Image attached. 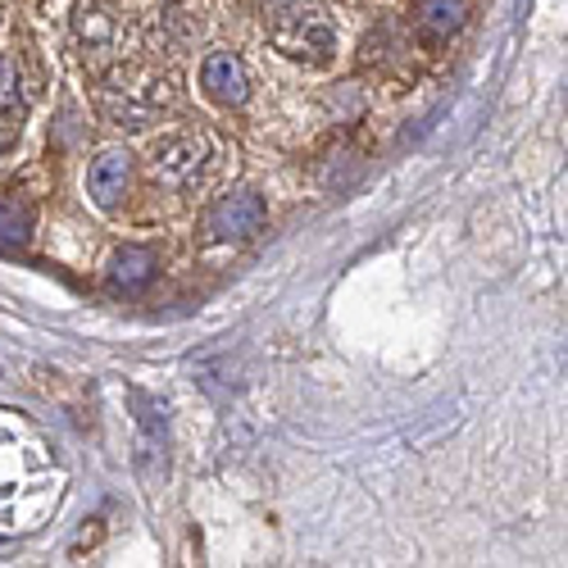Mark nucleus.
I'll list each match as a JSON object with an SVG mask.
<instances>
[{
	"instance_id": "f257e3e1",
	"label": "nucleus",
	"mask_w": 568,
	"mask_h": 568,
	"mask_svg": "<svg viewBox=\"0 0 568 568\" xmlns=\"http://www.w3.org/2000/svg\"><path fill=\"white\" fill-rule=\"evenodd\" d=\"M274 46L291 59H305V65H327L337 50V23L318 0L305 5H287L274 23Z\"/></svg>"
},
{
	"instance_id": "f03ea898",
	"label": "nucleus",
	"mask_w": 568,
	"mask_h": 568,
	"mask_svg": "<svg viewBox=\"0 0 568 568\" xmlns=\"http://www.w3.org/2000/svg\"><path fill=\"white\" fill-rule=\"evenodd\" d=\"M164 96H169V92H164V78L128 69V73H114V78L105 82L101 105H105V114L114 118L118 128L141 132V128H151V118L160 114Z\"/></svg>"
},
{
	"instance_id": "7ed1b4c3",
	"label": "nucleus",
	"mask_w": 568,
	"mask_h": 568,
	"mask_svg": "<svg viewBox=\"0 0 568 568\" xmlns=\"http://www.w3.org/2000/svg\"><path fill=\"white\" fill-rule=\"evenodd\" d=\"M209 160V146L205 137H192V132H177V137H164L151 155V177L164 187V192H187L200 169Z\"/></svg>"
},
{
	"instance_id": "20e7f679",
	"label": "nucleus",
	"mask_w": 568,
	"mask_h": 568,
	"mask_svg": "<svg viewBox=\"0 0 568 568\" xmlns=\"http://www.w3.org/2000/svg\"><path fill=\"white\" fill-rule=\"evenodd\" d=\"M264 200L255 192H236L223 196L215 209L205 215V236L209 242H251V236L264 228Z\"/></svg>"
},
{
	"instance_id": "39448f33",
	"label": "nucleus",
	"mask_w": 568,
	"mask_h": 568,
	"mask_svg": "<svg viewBox=\"0 0 568 568\" xmlns=\"http://www.w3.org/2000/svg\"><path fill=\"white\" fill-rule=\"evenodd\" d=\"M200 86H205V96L215 101V105H246L251 96V78H246V65L236 55L228 50H215L205 59V69H200Z\"/></svg>"
},
{
	"instance_id": "423d86ee",
	"label": "nucleus",
	"mask_w": 568,
	"mask_h": 568,
	"mask_svg": "<svg viewBox=\"0 0 568 568\" xmlns=\"http://www.w3.org/2000/svg\"><path fill=\"white\" fill-rule=\"evenodd\" d=\"M128 177H132V155L128 151H101L86 169V196H92L101 209H114L128 192Z\"/></svg>"
},
{
	"instance_id": "0eeeda50",
	"label": "nucleus",
	"mask_w": 568,
	"mask_h": 568,
	"mask_svg": "<svg viewBox=\"0 0 568 568\" xmlns=\"http://www.w3.org/2000/svg\"><path fill=\"white\" fill-rule=\"evenodd\" d=\"M155 255L146 251V246H124V251H114V259H109V287L114 291H141V287H151V278H155Z\"/></svg>"
},
{
	"instance_id": "6e6552de",
	"label": "nucleus",
	"mask_w": 568,
	"mask_h": 568,
	"mask_svg": "<svg viewBox=\"0 0 568 568\" xmlns=\"http://www.w3.org/2000/svg\"><path fill=\"white\" fill-rule=\"evenodd\" d=\"M428 42H451L464 27V0H424V14H418Z\"/></svg>"
},
{
	"instance_id": "1a4fd4ad",
	"label": "nucleus",
	"mask_w": 568,
	"mask_h": 568,
	"mask_svg": "<svg viewBox=\"0 0 568 568\" xmlns=\"http://www.w3.org/2000/svg\"><path fill=\"white\" fill-rule=\"evenodd\" d=\"M33 205L14 200V196H0V246H27L33 236Z\"/></svg>"
},
{
	"instance_id": "9d476101",
	"label": "nucleus",
	"mask_w": 568,
	"mask_h": 568,
	"mask_svg": "<svg viewBox=\"0 0 568 568\" xmlns=\"http://www.w3.org/2000/svg\"><path fill=\"white\" fill-rule=\"evenodd\" d=\"M73 33H78L82 42L101 46V42L114 37V14H109L105 5H78V14H73Z\"/></svg>"
},
{
	"instance_id": "9b49d317",
	"label": "nucleus",
	"mask_w": 568,
	"mask_h": 568,
	"mask_svg": "<svg viewBox=\"0 0 568 568\" xmlns=\"http://www.w3.org/2000/svg\"><path fill=\"white\" fill-rule=\"evenodd\" d=\"M19 65H14V55L0 50V109H19Z\"/></svg>"
},
{
	"instance_id": "f8f14e48",
	"label": "nucleus",
	"mask_w": 568,
	"mask_h": 568,
	"mask_svg": "<svg viewBox=\"0 0 568 568\" xmlns=\"http://www.w3.org/2000/svg\"><path fill=\"white\" fill-rule=\"evenodd\" d=\"M19 141V128H5V132H0V151H5V146H14Z\"/></svg>"
}]
</instances>
